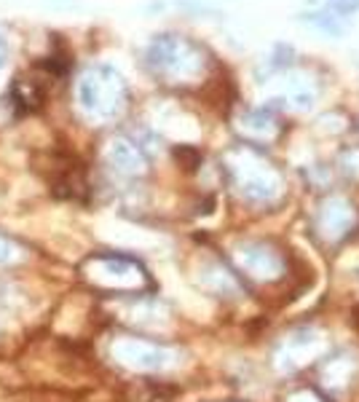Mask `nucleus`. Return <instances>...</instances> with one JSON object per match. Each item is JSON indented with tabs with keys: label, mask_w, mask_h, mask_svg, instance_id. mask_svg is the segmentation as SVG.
Returning <instances> with one entry per match:
<instances>
[{
	"label": "nucleus",
	"mask_w": 359,
	"mask_h": 402,
	"mask_svg": "<svg viewBox=\"0 0 359 402\" xmlns=\"http://www.w3.org/2000/svg\"><path fill=\"white\" fill-rule=\"evenodd\" d=\"M116 88H121V84L116 81L113 86L107 88V81L97 78V72L84 75L81 86H78V100L81 107L91 116H110L121 107V102L116 100Z\"/></svg>",
	"instance_id": "1"
},
{
	"label": "nucleus",
	"mask_w": 359,
	"mask_h": 402,
	"mask_svg": "<svg viewBox=\"0 0 359 402\" xmlns=\"http://www.w3.org/2000/svg\"><path fill=\"white\" fill-rule=\"evenodd\" d=\"M116 357L126 365H137V367H158L164 365V351L148 346V343H135V341H126L116 346Z\"/></svg>",
	"instance_id": "2"
},
{
	"label": "nucleus",
	"mask_w": 359,
	"mask_h": 402,
	"mask_svg": "<svg viewBox=\"0 0 359 402\" xmlns=\"http://www.w3.org/2000/svg\"><path fill=\"white\" fill-rule=\"evenodd\" d=\"M19 261H24V247L17 245L11 236L0 233V265H14Z\"/></svg>",
	"instance_id": "3"
}]
</instances>
